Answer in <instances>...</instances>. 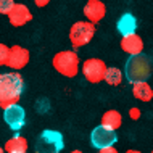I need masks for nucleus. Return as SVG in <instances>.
Listing matches in <instances>:
<instances>
[{
  "label": "nucleus",
  "mask_w": 153,
  "mask_h": 153,
  "mask_svg": "<svg viewBox=\"0 0 153 153\" xmlns=\"http://www.w3.org/2000/svg\"><path fill=\"white\" fill-rule=\"evenodd\" d=\"M98 153H119L116 150V147L111 145V147H106V148H102V150H98Z\"/></svg>",
  "instance_id": "obj_21"
},
{
  "label": "nucleus",
  "mask_w": 153,
  "mask_h": 153,
  "mask_svg": "<svg viewBox=\"0 0 153 153\" xmlns=\"http://www.w3.org/2000/svg\"><path fill=\"white\" fill-rule=\"evenodd\" d=\"M150 153H153V148H152V152H150Z\"/></svg>",
  "instance_id": "obj_26"
},
{
  "label": "nucleus",
  "mask_w": 153,
  "mask_h": 153,
  "mask_svg": "<svg viewBox=\"0 0 153 153\" xmlns=\"http://www.w3.org/2000/svg\"><path fill=\"white\" fill-rule=\"evenodd\" d=\"M95 36V24L85 21H76L69 29V42H71L73 48H81L87 45Z\"/></svg>",
  "instance_id": "obj_4"
},
{
  "label": "nucleus",
  "mask_w": 153,
  "mask_h": 153,
  "mask_svg": "<svg viewBox=\"0 0 153 153\" xmlns=\"http://www.w3.org/2000/svg\"><path fill=\"white\" fill-rule=\"evenodd\" d=\"M31 60V53L27 48L21 47V45H13L10 47V58H8V68H11V71H19L24 66H27Z\"/></svg>",
  "instance_id": "obj_9"
},
{
  "label": "nucleus",
  "mask_w": 153,
  "mask_h": 153,
  "mask_svg": "<svg viewBox=\"0 0 153 153\" xmlns=\"http://www.w3.org/2000/svg\"><path fill=\"white\" fill-rule=\"evenodd\" d=\"M65 147V140L63 135L58 131H44L39 137V150H42L45 153H55L61 152Z\"/></svg>",
  "instance_id": "obj_6"
},
{
  "label": "nucleus",
  "mask_w": 153,
  "mask_h": 153,
  "mask_svg": "<svg viewBox=\"0 0 153 153\" xmlns=\"http://www.w3.org/2000/svg\"><path fill=\"white\" fill-rule=\"evenodd\" d=\"M126 153H142V152H139V150H134V148H132V150H127Z\"/></svg>",
  "instance_id": "obj_23"
},
{
  "label": "nucleus",
  "mask_w": 153,
  "mask_h": 153,
  "mask_svg": "<svg viewBox=\"0 0 153 153\" xmlns=\"http://www.w3.org/2000/svg\"><path fill=\"white\" fill-rule=\"evenodd\" d=\"M3 119H5L7 126L13 131H19L24 126L26 121V111L21 105H11L3 110Z\"/></svg>",
  "instance_id": "obj_8"
},
{
  "label": "nucleus",
  "mask_w": 153,
  "mask_h": 153,
  "mask_svg": "<svg viewBox=\"0 0 153 153\" xmlns=\"http://www.w3.org/2000/svg\"><path fill=\"white\" fill-rule=\"evenodd\" d=\"M32 2H34V5H36V7L42 8V7H47L48 3H50V0H32Z\"/></svg>",
  "instance_id": "obj_22"
},
{
  "label": "nucleus",
  "mask_w": 153,
  "mask_h": 153,
  "mask_svg": "<svg viewBox=\"0 0 153 153\" xmlns=\"http://www.w3.org/2000/svg\"><path fill=\"white\" fill-rule=\"evenodd\" d=\"M121 45L123 52H126L127 55L134 56V55H142L143 53V40L142 37L137 34H131V36H124L121 37Z\"/></svg>",
  "instance_id": "obj_12"
},
{
  "label": "nucleus",
  "mask_w": 153,
  "mask_h": 153,
  "mask_svg": "<svg viewBox=\"0 0 153 153\" xmlns=\"http://www.w3.org/2000/svg\"><path fill=\"white\" fill-rule=\"evenodd\" d=\"M10 58V47L7 44H0V66H7Z\"/></svg>",
  "instance_id": "obj_18"
},
{
  "label": "nucleus",
  "mask_w": 153,
  "mask_h": 153,
  "mask_svg": "<svg viewBox=\"0 0 153 153\" xmlns=\"http://www.w3.org/2000/svg\"><path fill=\"white\" fill-rule=\"evenodd\" d=\"M24 90L23 76L18 71L0 74V108L5 110L11 105H18Z\"/></svg>",
  "instance_id": "obj_1"
},
{
  "label": "nucleus",
  "mask_w": 153,
  "mask_h": 153,
  "mask_svg": "<svg viewBox=\"0 0 153 153\" xmlns=\"http://www.w3.org/2000/svg\"><path fill=\"white\" fill-rule=\"evenodd\" d=\"M0 153H5V150H3V147H0Z\"/></svg>",
  "instance_id": "obj_25"
},
{
  "label": "nucleus",
  "mask_w": 153,
  "mask_h": 153,
  "mask_svg": "<svg viewBox=\"0 0 153 153\" xmlns=\"http://www.w3.org/2000/svg\"><path fill=\"white\" fill-rule=\"evenodd\" d=\"M132 95H134V98H137V100L143 102V103H148V102H152V98H153V89L147 81L135 82V84H132Z\"/></svg>",
  "instance_id": "obj_14"
},
{
  "label": "nucleus",
  "mask_w": 153,
  "mask_h": 153,
  "mask_svg": "<svg viewBox=\"0 0 153 153\" xmlns=\"http://www.w3.org/2000/svg\"><path fill=\"white\" fill-rule=\"evenodd\" d=\"M55 153H60V152H55Z\"/></svg>",
  "instance_id": "obj_27"
},
{
  "label": "nucleus",
  "mask_w": 153,
  "mask_h": 153,
  "mask_svg": "<svg viewBox=\"0 0 153 153\" xmlns=\"http://www.w3.org/2000/svg\"><path fill=\"white\" fill-rule=\"evenodd\" d=\"M69 153H82L81 150H73V152H69Z\"/></svg>",
  "instance_id": "obj_24"
},
{
  "label": "nucleus",
  "mask_w": 153,
  "mask_h": 153,
  "mask_svg": "<svg viewBox=\"0 0 153 153\" xmlns=\"http://www.w3.org/2000/svg\"><path fill=\"white\" fill-rule=\"evenodd\" d=\"M27 148H29L27 139L23 135H15V137L7 140L3 150H5V153H26Z\"/></svg>",
  "instance_id": "obj_15"
},
{
  "label": "nucleus",
  "mask_w": 153,
  "mask_h": 153,
  "mask_svg": "<svg viewBox=\"0 0 153 153\" xmlns=\"http://www.w3.org/2000/svg\"><path fill=\"white\" fill-rule=\"evenodd\" d=\"M52 65L58 74L65 77H76L79 73V55L76 53V50H61L58 53H55V56L52 58Z\"/></svg>",
  "instance_id": "obj_3"
},
{
  "label": "nucleus",
  "mask_w": 153,
  "mask_h": 153,
  "mask_svg": "<svg viewBox=\"0 0 153 153\" xmlns=\"http://www.w3.org/2000/svg\"><path fill=\"white\" fill-rule=\"evenodd\" d=\"M8 21L11 26L15 27H21L24 24H27L32 21V13L31 10L23 3H15V7L11 8V11L8 13Z\"/></svg>",
  "instance_id": "obj_11"
},
{
  "label": "nucleus",
  "mask_w": 153,
  "mask_h": 153,
  "mask_svg": "<svg viewBox=\"0 0 153 153\" xmlns=\"http://www.w3.org/2000/svg\"><path fill=\"white\" fill-rule=\"evenodd\" d=\"M123 124V116L118 110H108L103 113L102 116V126H105L106 129H111L116 132Z\"/></svg>",
  "instance_id": "obj_16"
},
{
  "label": "nucleus",
  "mask_w": 153,
  "mask_h": 153,
  "mask_svg": "<svg viewBox=\"0 0 153 153\" xmlns=\"http://www.w3.org/2000/svg\"><path fill=\"white\" fill-rule=\"evenodd\" d=\"M124 76L131 84L143 82L152 76V61L147 55H134L124 65Z\"/></svg>",
  "instance_id": "obj_2"
},
{
  "label": "nucleus",
  "mask_w": 153,
  "mask_h": 153,
  "mask_svg": "<svg viewBox=\"0 0 153 153\" xmlns=\"http://www.w3.org/2000/svg\"><path fill=\"white\" fill-rule=\"evenodd\" d=\"M106 63L102 58H87L82 63L81 71L84 74V79L90 84H98V82L105 81L106 74Z\"/></svg>",
  "instance_id": "obj_5"
},
{
  "label": "nucleus",
  "mask_w": 153,
  "mask_h": 153,
  "mask_svg": "<svg viewBox=\"0 0 153 153\" xmlns=\"http://www.w3.org/2000/svg\"><path fill=\"white\" fill-rule=\"evenodd\" d=\"M116 140H118L116 132L111 131V129H106L102 124L97 126L92 132H90V143H92V147H95L97 150H102V148L114 145Z\"/></svg>",
  "instance_id": "obj_7"
},
{
  "label": "nucleus",
  "mask_w": 153,
  "mask_h": 153,
  "mask_svg": "<svg viewBox=\"0 0 153 153\" xmlns=\"http://www.w3.org/2000/svg\"><path fill=\"white\" fill-rule=\"evenodd\" d=\"M116 29L118 32L124 36H131V34H135V29H137V19L134 18V15L131 13H124L121 18L118 19L116 23Z\"/></svg>",
  "instance_id": "obj_13"
},
{
  "label": "nucleus",
  "mask_w": 153,
  "mask_h": 153,
  "mask_svg": "<svg viewBox=\"0 0 153 153\" xmlns=\"http://www.w3.org/2000/svg\"><path fill=\"white\" fill-rule=\"evenodd\" d=\"M129 116H131V119L137 121V119L140 118V110H139V108H135V106H132V108L129 110Z\"/></svg>",
  "instance_id": "obj_20"
},
{
  "label": "nucleus",
  "mask_w": 153,
  "mask_h": 153,
  "mask_svg": "<svg viewBox=\"0 0 153 153\" xmlns=\"http://www.w3.org/2000/svg\"><path fill=\"white\" fill-rule=\"evenodd\" d=\"M15 7L13 0H0V15H7L11 11V8Z\"/></svg>",
  "instance_id": "obj_19"
},
{
  "label": "nucleus",
  "mask_w": 153,
  "mask_h": 153,
  "mask_svg": "<svg viewBox=\"0 0 153 153\" xmlns=\"http://www.w3.org/2000/svg\"><path fill=\"white\" fill-rule=\"evenodd\" d=\"M124 79V71H121L119 68L116 66H108L106 68V74H105V82L108 85H113V87H116L119 85Z\"/></svg>",
  "instance_id": "obj_17"
},
{
  "label": "nucleus",
  "mask_w": 153,
  "mask_h": 153,
  "mask_svg": "<svg viewBox=\"0 0 153 153\" xmlns=\"http://www.w3.org/2000/svg\"><path fill=\"white\" fill-rule=\"evenodd\" d=\"M82 13L85 16V21L97 24L100 23L106 15V5L102 0H87V3L84 5Z\"/></svg>",
  "instance_id": "obj_10"
}]
</instances>
